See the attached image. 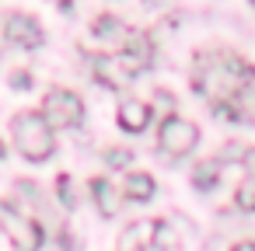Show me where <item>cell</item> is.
<instances>
[{"label":"cell","instance_id":"1","mask_svg":"<svg viewBox=\"0 0 255 251\" xmlns=\"http://www.w3.org/2000/svg\"><path fill=\"white\" fill-rule=\"evenodd\" d=\"M192 87L238 122L255 119V67L234 53H206L192 70Z\"/></svg>","mask_w":255,"mask_h":251},{"label":"cell","instance_id":"2","mask_svg":"<svg viewBox=\"0 0 255 251\" xmlns=\"http://www.w3.org/2000/svg\"><path fill=\"white\" fill-rule=\"evenodd\" d=\"M11 133H14V140H18V150L28 157V161H46L49 154H53V147H56V140H53V126H49V119L42 115V112H18L14 115V122H11Z\"/></svg>","mask_w":255,"mask_h":251},{"label":"cell","instance_id":"3","mask_svg":"<svg viewBox=\"0 0 255 251\" xmlns=\"http://www.w3.org/2000/svg\"><path fill=\"white\" fill-rule=\"evenodd\" d=\"M157 143H161V150H164L168 157H185L189 150H196L199 129H196V122H189V119H182V115H168V119L161 122Z\"/></svg>","mask_w":255,"mask_h":251},{"label":"cell","instance_id":"4","mask_svg":"<svg viewBox=\"0 0 255 251\" xmlns=\"http://www.w3.org/2000/svg\"><path fill=\"white\" fill-rule=\"evenodd\" d=\"M42 115L49 119V126H60V129H70V126H81L84 119V101L67 91V87H56L46 94V105H42Z\"/></svg>","mask_w":255,"mask_h":251},{"label":"cell","instance_id":"5","mask_svg":"<svg viewBox=\"0 0 255 251\" xmlns=\"http://www.w3.org/2000/svg\"><path fill=\"white\" fill-rule=\"evenodd\" d=\"M0 230L11 237V244L18 251H39L42 244V227L21 213H14L11 206H0Z\"/></svg>","mask_w":255,"mask_h":251},{"label":"cell","instance_id":"6","mask_svg":"<svg viewBox=\"0 0 255 251\" xmlns=\"http://www.w3.org/2000/svg\"><path fill=\"white\" fill-rule=\"evenodd\" d=\"M4 39L14 42V46H21V49H35V46H42V28H39V21L28 18V14H7V21H4Z\"/></svg>","mask_w":255,"mask_h":251},{"label":"cell","instance_id":"7","mask_svg":"<svg viewBox=\"0 0 255 251\" xmlns=\"http://www.w3.org/2000/svg\"><path fill=\"white\" fill-rule=\"evenodd\" d=\"M119 126L126 133H143L150 126V105L140 101V98H126L119 105Z\"/></svg>","mask_w":255,"mask_h":251},{"label":"cell","instance_id":"8","mask_svg":"<svg viewBox=\"0 0 255 251\" xmlns=\"http://www.w3.org/2000/svg\"><path fill=\"white\" fill-rule=\"evenodd\" d=\"M143 251H182L178 230H175L168 220H150V234H147Z\"/></svg>","mask_w":255,"mask_h":251},{"label":"cell","instance_id":"9","mask_svg":"<svg viewBox=\"0 0 255 251\" xmlns=\"http://www.w3.org/2000/svg\"><path fill=\"white\" fill-rule=\"evenodd\" d=\"M234 202H238V209L255 213V147L245 154V174H241V185L234 192Z\"/></svg>","mask_w":255,"mask_h":251},{"label":"cell","instance_id":"10","mask_svg":"<svg viewBox=\"0 0 255 251\" xmlns=\"http://www.w3.org/2000/svg\"><path fill=\"white\" fill-rule=\"evenodd\" d=\"M91 192H95V202H98V213H102V216H116V213H119L123 192H119L109 178H95V181H91Z\"/></svg>","mask_w":255,"mask_h":251},{"label":"cell","instance_id":"11","mask_svg":"<svg viewBox=\"0 0 255 251\" xmlns=\"http://www.w3.org/2000/svg\"><path fill=\"white\" fill-rule=\"evenodd\" d=\"M123 192H126V199H133V202H147V199L154 195V178L143 174V171H133V174H126Z\"/></svg>","mask_w":255,"mask_h":251},{"label":"cell","instance_id":"12","mask_svg":"<svg viewBox=\"0 0 255 251\" xmlns=\"http://www.w3.org/2000/svg\"><path fill=\"white\" fill-rule=\"evenodd\" d=\"M91 32H95V39H112V42H126V39H129L126 25H123L119 18H109V14H102Z\"/></svg>","mask_w":255,"mask_h":251},{"label":"cell","instance_id":"13","mask_svg":"<svg viewBox=\"0 0 255 251\" xmlns=\"http://www.w3.org/2000/svg\"><path fill=\"white\" fill-rule=\"evenodd\" d=\"M217 174H220V167H217V161H203V164L196 167V174H192V181H196V188H213V181H217Z\"/></svg>","mask_w":255,"mask_h":251},{"label":"cell","instance_id":"14","mask_svg":"<svg viewBox=\"0 0 255 251\" xmlns=\"http://www.w3.org/2000/svg\"><path fill=\"white\" fill-rule=\"evenodd\" d=\"M14 87H32V77H25V74H14Z\"/></svg>","mask_w":255,"mask_h":251},{"label":"cell","instance_id":"15","mask_svg":"<svg viewBox=\"0 0 255 251\" xmlns=\"http://www.w3.org/2000/svg\"><path fill=\"white\" fill-rule=\"evenodd\" d=\"M234 251H255V241H241V244H234Z\"/></svg>","mask_w":255,"mask_h":251},{"label":"cell","instance_id":"16","mask_svg":"<svg viewBox=\"0 0 255 251\" xmlns=\"http://www.w3.org/2000/svg\"><path fill=\"white\" fill-rule=\"evenodd\" d=\"M0 157H4V143H0Z\"/></svg>","mask_w":255,"mask_h":251},{"label":"cell","instance_id":"17","mask_svg":"<svg viewBox=\"0 0 255 251\" xmlns=\"http://www.w3.org/2000/svg\"><path fill=\"white\" fill-rule=\"evenodd\" d=\"M252 4H255V0H252Z\"/></svg>","mask_w":255,"mask_h":251}]
</instances>
